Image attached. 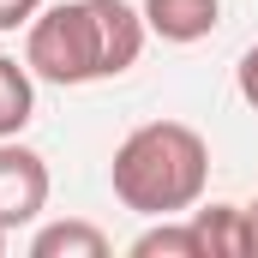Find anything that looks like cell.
<instances>
[{"mask_svg": "<svg viewBox=\"0 0 258 258\" xmlns=\"http://www.w3.org/2000/svg\"><path fill=\"white\" fill-rule=\"evenodd\" d=\"M36 12H42V0H0V36L18 30V24H30Z\"/></svg>", "mask_w": 258, "mask_h": 258, "instance_id": "cell-10", "label": "cell"}, {"mask_svg": "<svg viewBox=\"0 0 258 258\" xmlns=\"http://www.w3.org/2000/svg\"><path fill=\"white\" fill-rule=\"evenodd\" d=\"M252 216H258V204H252Z\"/></svg>", "mask_w": 258, "mask_h": 258, "instance_id": "cell-12", "label": "cell"}, {"mask_svg": "<svg viewBox=\"0 0 258 258\" xmlns=\"http://www.w3.org/2000/svg\"><path fill=\"white\" fill-rule=\"evenodd\" d=\"M36 114V72L0 54V138H18Z\"/></svg>", "mask_w": 258, "mask_h": 258, "instance_id": "cell-7", "label": "cell"}, {"mask_svg": "<svg viewBox=\"0 0 258 258\" xmlns=\"http://www.w3.org/2000/svg\"><path fill=\"white\" fill-rule=\"evenodd\" d=\"M132 258H204V246H198V228H192V222L156 216V228H144V234L132 240Z\"/></svg>", "mask_w": 258, "mask_h": 258, "instance_id": "cell-8", "label": "cell"}, {"mask_svg": "<svg viewBox=\"0 0 258 258\" xmlns=\"http://www.w3.org/2000/svg\"><path fill=\"white\" fill-rule=\"evenodd\" d=\"M30 258H108V234L96 222H48L36 228Z\"/></svg>", "mask_w": 258, "mask_h": 258, "instance_id": "cell-6", "label": "cell"}, {"mask_svg": "<svg viewBox=\"0 0 258 258\" xmlns=\"http://www.w3.org/2000/svg\"><path fill=\"white\" fill-rule=\"evenodd\" d=\"M108 180L138 216H186L210 186V144L186 120H144L120 138Z\"/></svg>", "mask_w": 258, "mask_h": 258, "instance_id": "cell-2", "label": "cell"}, {"mask_svg": "<svg viewBox=\"0 0 258 258\" xmlns=\"http://www.w3.org/2000/svg\"><path fill=\"white\" fill-rule=\"evenodd\" d=\"M186 222L198 228L204 258H258V216L240 204H204L186 210Z\"/></svg>", "mask_w": 258, "mask_h": 258, "instance_id": "cell-4", "label": "cell"}, {"mask_svg": "<svg viewBox=\"0 0 258 258\" xmlns=\"http://www.w3.org/2000/svg\"><path fill=\"white\" fill-rule=\"evenodd\" d=\"M144 12V24H150V36H162V42H204L216 24H222V0H144L138 6Z\"/></svg>", "mask_w": 258, "mask_h": 258, "instance_id": "cell-5", "label": "cell"}, {"mask_svg": "<svg viewBox=\"0 0 258 258\" xmlns=\"http://www.w3.org/2000/svg\"><path fill=\"white\" fill-rule=\"evenodd\" d=\"M0 252H6V228H0Z\"/></svg>", "mask_w": 258, "mask_h": 258, "instance_id": "cell-11", "label": "cell"}, {"mask_svg": "<svg viewBox=\"0 0 258 258\" xmlns=\"http://www.w3.org/2000/svg\"><path fill=\"white\" fill-rule=\"evenodd\" d=\"M234 84H240V102L258 114V42L240 54V66H234Z\"/></svg>", "mask_w": 258, "mask_h": 258, "instance_id": "cell-9", "label": "cell"}, {"mask_svg": "<svg viewBox=\"0 0 258 258\" xmlns=\"http://www.w3.org/2000/svg\"><path fill=\"white\" fill-rule=\"evenodd\" d=\"M42 204H48V162L30 144L0 138V228L12 234V228L36 222Z\"/></svg>", "mask_w": 258, "mask_h": 258, "instance_id": "cell-3", "label": "cell"}, {"mask_svg": "<svg viewBox=\"0 0 258 258\" xmlns=\"http://www.w3.org/2000/svg\"><path fill=\"white\" fill-rule=\"evenodd\" d=\"M144 12H132L126 0H60L42 6L24 24V66L42 84H96V78H120L144 54Z\"/></svg>", "mask_w": 258, "mask_h": 258, "instance_id": "cell-1", "label": "cell"}]
</instances>
